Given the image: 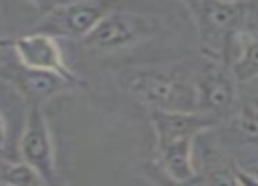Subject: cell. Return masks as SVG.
I'll list each match as a JSON object with an SVG mask.
<instances>
[{
  "instance_id": "cell-1",
  "label": "cell",
  "mask_w": 258,
  "mask_h": 186,
  "mask_svg": "<svg viewBox=\"0 0 258 186\" xmlns=\"http://www.w3.org/2000/svg\"><path fill=\"white\" fill-rule=\"evenodd\" d=\"M114 83L148 111H197L194 60L126 65L114 72Z\"/></svg>"
},
{
  "instance_id": "cell-2",
  "label": "cell",
  "mask_w": 258,
  "mask_h": 186,
  "mask_svg": "<svg viewBox=\"0 0 258 186\" xmlns=\"http://www.w3.org/2000/svg\"><path fill=\"white\" fill-rule=\"evenodd\" d=\"M156 141L155 163L172 179L184 181L197 174L194 162L195 139L220 127L216 119L201 112H174L150 109Z\"/></svg>"
},
{
  "instance_id": "cell-3",
  "label": "cell",
  "mask_w": 258,
  "mask_h": 186,
  "mask_svg": "<svg viewBox=\"0 0 258 186\" xmlns=\"http://www.w3.org/2000/svg\"><path fill=\"white\" fill-rule=\"evenodd\" d=\"M188 7L199 34L202 54L230 65L235 39L244 32V2L228 0H181Z\"/></svg>"
},
{
  "instance_id": "cell-4",
  "label": "cell",
  "mask_w": 258,
  "mask_h": 186,
  "mask_svg": "<svg viewBox=\"0 0 258 186\" xmlns=\"http://www.w3.org/2000/svg\"><path fill=\"white\" fill-rule=\"evenodd\" d=\"M160 30L158 20L130 9H112L83 39V46L93 53H118L151 41Z\"/></svg>"
},
{
  "instance_id": "cell-5",
  "label": "cell",
  "mask_w": 258,
  "mask_h": 186,
  "mask_svg": "<svg viewBox=\"0 0 258 186\" xmlns=\"http://www.w3.org/2000/svg\"><path fill=\"white\" fill-rule=\"evenodd\" d=\"M194 83L197 92V111L209 118L227 121L237 107V86L232 69L218 58L202 54L194 60Z\"/></svg>"
},
{
  "instance_id": "cell-6",
  "label": "cell",
  "mask_w": 258,
  "mask_h": 186,
  "mask_svg": "<svg viewBox=\"0 0 258 186\" xmlns=\"http://www.w3.org/2000/svg\"><path fill=\"white\" fill-rule=\"evenodd\" d=\"M121 0H67L46 13L37 25V32L54 39H83L97 27L100 20Z\"/></svg>"
},
{
  "instance_id": "cell-7",
  "label": "cell",
  "mask_w": 258,
  "mask_h": 186,
  "mask_svg": "<svg viewBox=\"0 0 258 186\" xmlns=\"http://www.w3.org/2000/svg\"><path fill=\"white\" fill-rule=\"evenodd\" d=\"M18 148H20L21 162L32 167L46 183V186L60 179L56 169L53 136L42 105H28Z\"/></svg>"
},
{
  "instance_id": "cell-8",
  "label": "cell",
  "mask_w": 258,
  "mask_h": 186,
  "mask_svg": "<svg viewBox=\"0 0 258 186\" xmlns=\"http://www.w3.org/2000/svg\"><path fill=\"white\" fill-rule=\"evenodd\" d=\"M0 78L9 81L28 102V105H44L49 98L56 95L81 88V79L78 76L30 71L21 67L18 61L16 67L14 65L0 67Z\"/></svg>"
},
{
  "instance_id": "cell-9",
  "label": "cell",
  "mask_w": 258,
  "mask_h": 186,
  "mask_svg": "<svg viewBox=\"0 0 258 186\" xmlns=\"http://www.w3.org/2000/svg\"><path fill=\"white\" fill-rule=\"evenodd\" d=\"M11 53L16 61L25 69L42 72H56V74L76 76L67 65L58 39L42 32L21 35L11 41Z\"/></svg>"
},
{
  "instance_id": "cell-10",
  "label": "cell",
  "mask_w": 258,
  "mask_h": 186,
  "mask_svg": "<svg viewBox=\"0 0 258 186\" xmlns=\"http://www.w3.org/2000/svg\"><path fill=\"white\" fill-rule=\"evenodd\" d=\"M230 69L239 85L258 79V32H241L237 35Z\"/></svg>"
},
{
  "instance_id": "cell-11",
  "label": "cell",
  "mask_w": 258,
  "mask_h": 186,
  "mask_svg": "<svg viewBox=\"0 0 258 186\" xmlns=\"http://www.w3.org/2000/svg\"><path fill=\"white\" fill-rule=\"evenodd\" d=\"M230 123V136L241 148L258 151V105L239 100L237 107L227 119Z\"/></svg>"
},
{
  "instance_id": "cell-12",
  "label": "cell",
  "mask_w": 258,
  "mask_h": 186,
  "mask_svg": "<svg viewBox=\"0 0 258 186\" xmlns=\"http://www.w3.org/2000/svg\"><path fill=\"white\" fill-rule=\"evenodd\" d=\"M0 186H46L32 167L0 156Z\"/></svg>"
},
{
  "instance_id": "cell-13",
  "label": "cell",
  "mask_w": 258,
  "mask_h": 186,
  "mask_svg": "<svg viewBox=\"0 0 258 186\" xmlns=\"http://www.w3.org/2000/svg\"><path fill=\"white\" fill-rule=\"evenodd\" d=\"M204 186H239L235 181L234 165L220 158H207L204 172L201 174Z\"/></svg>"
},
{
  "instance_id": "cell-14",
  "label": "cell",
  "mask_w": 258,
  "mask_h": 186,
  "mask_svg": "<svg viewBox=\"0 0 258 186\" xmlns=\"http://www.w3.org/2000/svg\"><path fill=\"white\" fill-rule=\"evenodd\" d=\"M143 176L146 177V181L151 186H204V179H202L201 172H197L194 177L184 181L172 179L170 176H167L155 162H146L143 165Z\"/></svg>"
},
{
  "instance_id": "cell-15",
  "label": "cell",
  "mask_w": 258,
  "mask_h": 186,
  "mask_svg": "<svg viewBox=\"0 0 258 186\" xmlns=\"http://www.w3.org/2000/svg\"><path fill=\"white\" fill-rule=\"evenodd\" d=\"M246 23L244 32H258V0H244Z\"/></svg>"
},
{
  "instance_id": "cell-16",
  "label": "cell",
  "mask_w": 258,
  "mask_h": 186,
  "mask_svg": "<svg viewBox=\"0 0 258 186\" xmlns=\"http://www.w3.org/2000/svg\"><path fill=\"white\" fill-rule=\"evenodd\" d=\"M234 174L239 186H258V174L251 172V170L241 165H234Z\"/></svg>"
},
{
  "instance_id": "cell-17",
  "label": "cell",
  "mask_w": 258,
  "mask_h": 186,
  "mask_svg": "<svg viewBox=\"0 0 258 186\" xmlns=\"http://www.w3.org/2000/svg\"><path fill=\"white\" fill-rule=\"evenodd\" d=\"M28 4H30L32 7H35V9L39 11V13L44 16L46 13H49V11H53L54 7L61 6V4H65L67 0H27Z\"/></svg>"
},
{
  "instance_id": "cell-18",
  "label": "cell",
  "mask_w": 258,
  "mask_h": 186,
  "mask_svg": "<svg viewBox=\"0 0 258 186\" xmlns=\"http://www.w3.org/2000/svg\"><path fill=\"white\" fill-rule=\"evenodd\" d=\"M6 148H7V121H6V116L0 111V156L6 155Z\"/></svg>"
},
{
  "instance_id": "cell-19",
  "label": "cell",
  "mask_w": 258,
  "mask_h": 186,
  "mask_svg": "<svg viewBox=\"0 0 258 186\" xmlns=\"http://www.w3.org/2000/svg\"><path fill=\"white\" fill-rule=\"evenodd\" d=\"M11 49V44L9 41H0V67H2V60H4V54H6V51Z\"/></svg>"
},
{
  "instance_id": "cell-20",
  "label": "cell",
  "mask_w": 258,
  "mask_h": 186,
  "mask_svg": "<svg viewBox=\"0 0 258 186\" xmlns=\"http://www.w3.org/2000/svg\"><path fill=\"white\" fill-rule=\"evenodd\" d=\"M49 186H67V184H65V183H63V181H61V179H56V181H54L53 184H49Z\"/></svg>"
}]
</instances>
